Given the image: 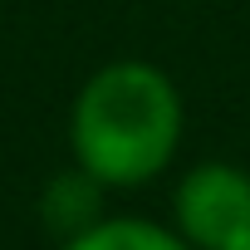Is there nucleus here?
Listing matches in <instances>:
<instances>
[{"label":"nucleus","instance_id":"5","mask_svg":"<svg viewBox=\"0 0 250 250\" xmlns=\"http://www.w3.org/2000/svg\"><path fill=\"white\" fill-rule=\"evenodd\" d=\"M226 250H250V235H240L235 245H226Z\"/></svg>","mask_w":250,"mask_h":250},{"label":"nucleus","instance_id":"2","mask_svg":"<svg viewBox=\"0 0 250 250\" xmlns=\"http://www.w3.org/2000/svg\"><path fill=\"white\" fill-rule=\"evenodd\" d=\"M172 230L191 250H226L250 235V172L235 162H196L172 187Z\"/></svg>","mask_w":250,"mask_h":250},{"label":"nucleus","instance_id":"1","mask_svg":"<svg viewBox=\"0 0 250 250\" xmlns=\"http://www.w3.org/2000/svg\"><path fill=\"white\" fill-rule=\"evenodd\" d=\"M187 128V108L167 69L147 59H113L93 69L69 103V152L108 191L157 182Z\"/></svg>","mask_w":250,"mask_h":250},{"label":"nucleus","instance_id":"3","mask_svg":"<svg viewBox=\"0 0 250 250\" xmlns=\"http://www.w3.org/2000/svg\"><path fill=\"white\" fill-rule=\"evenodd\" d=\"M103 196H108L103 182H93L83 167H69V172H59V177L44 182V191H40V221H44V230H54L59 240H69V235H79V230H88L93 221L108 216Z\"/></svg>","mask_w":250,"mask_h":250},{"label":"nucleus","instance_id":"4","mask_svg":"<svg viewBox=\"0 0 250 250\" xmlns=\"http://www.w3.org/2000/svg\"><path fill=\"white\" fill-rule=\"evenodd\" d=\"M59 250H191L172 221H143V216H103L88 230L59 240Z\"/></svg>","mask_w":250,"mask_h":250}]
</instances>
